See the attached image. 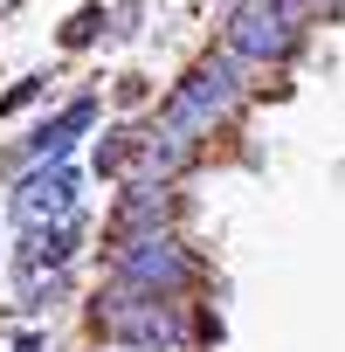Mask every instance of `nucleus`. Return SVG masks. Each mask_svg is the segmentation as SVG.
<instances>
[{
  "mask_svg": "<svg viewBox=\"0 0 345 352\" xmlns=\"http://www.w3.org/2000/svg\"><path fill=\"white\" fill-rule=\"evenodd\" d=\"M242 104V69H235V56H221V63H201L180 90H172V104H166V138H180V145H194L201 131H214L228 111Z\"/></svg>",
  "mask_w": 345,
  "mask_h": 352,
  "instance_id": "f257e3e1",
  "label": "nucleus"
},
{
  "mask_svg": "<svg viewBox=\"0 0 345 352\" xmlns=\"http://www.w3.org/2000/svg\"><path fill=\"white\" fill-rule=\"evenodd\" d=\"M228 49L249 63H276L297 49V0H242L228 21Z\"/></svg>",
  "mask_w": 345,
  "mask_h": 352,
  "instance_id": "f03ea898",
  "label": "nucleus"
},
{
  "mask_svg": "<svg viewBox=\"0 0 345 352\" xmlns=\"http://www.w3.org/2000/svg\"><path fill=\"white\" fill-rule=\"evenodd\" d=\"M69 214H76V173H69L63 159H49L42 173H28V180L14 187V221H21L28 235L69 228Z\"/></svg>",
  "mask_w": 345,
  "mask_h": 352,
  "instance_id": "7ed1b4c3",
  "label": "nucleus"
},
{
  "mask_svg": "<svg viewBox=\"0 0 345 352\" xmlns=\"http://www.w3.org/2000/svg\"><path fill=\"white\" fill-rule=\"evenodd\" d=\"M97 318H104V331H118L124 345H152V352H159V345H166V352L180 345V318H172L159 297H145V290H118L111 304H97Z\"/></svg>",
  "mask_w": 345,
  "mask_h": 352,
  "instance_id": "20e7f679",
  "label": "nucleus"
},
{
  "mask_svg": "<svg viewBox=\"0 0 345 352\" xmlns=\"http://www.w3.org/2000/svg\"><path fill=\"white\" fill-rule=\"evenodd\" d=\"M180 276H187V249L166 242V235H138V242L118 249V283H124V290L159 297V290H172Z\"/></svg>",
  "mask_w": 345,
  "mask_h": 352,
  "instance_id": "39448f33",
  "label": "nucleus"
},
{
  "mask_svg": "<svg viewBox=\"0 0 345 352\" xmlns=\"http://www.w3.org/2000/svg\"><path fill=\"white\" fill-rule=\"evenodd\" d=\"M69 249H76V235H69V228H42V235H28V242H21V276L35 283L49 263H69Z\"/></svg>",
  "mask_w": 345,
  "mask_h": 352,
  "instance_id": "423d86ee",
  "label": "nucleus"
},
{
  "mask_svg": "<svg viewBox=\"0 0 345 352\" xmlns=\"http://www.w3.org/2000/svg\"><path fill=\"white\" fill-rule=\"evenodd\" d=\"M90 118H97V104H69V111H63V118H56V124H49L42 138H35V152H42V159H63V152L76 145V131H83Z\"/></svg>",
  "mask_w": 345,
  "mask_h": 352,
  "instance_id": "0eeeda50",
  "label": "nucleus"
},
{
  "mask_svg": "<svg viewBox=\"0 0 345 352\" xmlns=\"http://www.w3.org/2000/svg\"><path fill=\"white\" fill-rule=\"evenodd\" d=\"M97 21H104V8H83V14L69 21V35H63V42H90V35H97Z\"/></svg>",
  "mask_w": 345,
  "mask_h": 352,
  "instance_id": "6e6552de",
  "label": "nucleus"
},
{
  "mask_svg": "<svg viewBox=\"0 0 345 352\" xmlns=\"http://www.w3.org/2000/svg\"><path fill=\"white\" fill-rule=\"evenodd\" d=\"M124 352H152V345H124Z\"/></svg>",
  "mask_w": 345,
  "mask_h": 352,
  "instance_id": "1a4fd4ad",
  "label": "nucleus"
}]
</instances>
